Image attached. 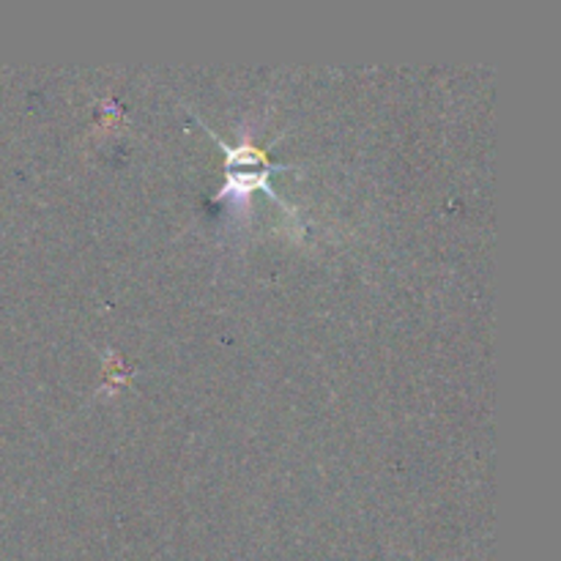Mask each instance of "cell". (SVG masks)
<instances>
[{"instance_id": "1", "label": "cell", "mask_w": 561, "mask_h": 561, "mask_svg": "<svg viewBox=\"0 0 561 561\" xmlns=\"http://www.w3.org/2000/svg\"><path fill=\"white\" fill-rule=\"evenodd\" d=\"M208 135L214 137V131H208ZM217 142L225 148V153H228V173H225L228 175V184L219 192L217 201H247V195H250L252 190H263L272 201H279V195L272 190V184H268V179H272L268 173L274 170V164L268 162V157L261 148H255V142H250V137H244L236 148H230L228 142L219 140V137Z\"/></svg>"}]
</instances>
